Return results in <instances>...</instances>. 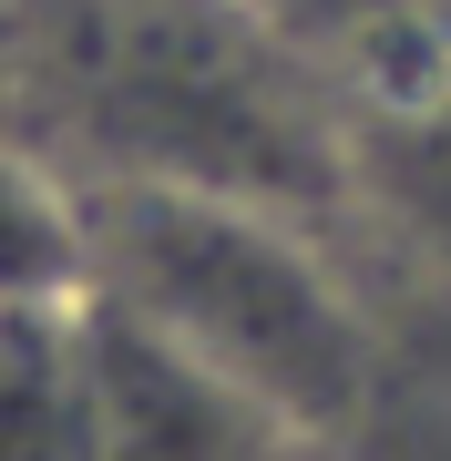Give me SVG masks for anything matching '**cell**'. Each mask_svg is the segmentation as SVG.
Returning a JSON list of instances; mask_svg holds the SVG:
<instances>
[{
  "mask_svg": "<svg viewBox=\"0 0 451 461\" xmlns=\"http://www.w3.org/2000/svg\"><path fill=\"white\" fill-rule=\"evenodd\" d=\"M338 154H349L338 226L420 267H451V83L420 103H390V113H349Z\"/></svg>",
  "mask_w": 451,
  "mask_h": 461,
  "instance_id": "cell-5",
  "label": "cell"
},
{
  "mask_svg": "<svg viewBox=\"0 0 451 461\" xmlns=\"http://www.w3.org/2000/svg\"><path fill=\"white\" fill-rule=\"evenodd\" d=\"M349 236V226H338ZM369 287V369L338 420L349 461H451V267L349 236Z\"/></svg>",
  "mask_w": 451,
  "mask_h": 461,
  "instance_id": "cell-3",
  "label": "cell"
},
{
  "mask_svg": "<svg viewBox=\"0 0 451 461\" xmlns=\"http://www.w3.org/2000/svg\"><path fill=\"white\" fill-rule=\"evenodd\" d=\"M0 461H113L93 297L0 308Z\"/></svg>",
  "mask_w": 451,
  "mask_h": 461,
  "instance_id": "cell-4",
  "label": "cell"
},
{
  "mask_svg": "<svg viewBox=\"0 0 451 461\" xmlns=\"http://www.w3.org/2000/svg\"><path fill=\"white\" fill-rule=\"evenodd\" d=\"M83 215L93 308L134 318L144 339L338 441L369 369V287L329 215L205 185H83Z\"/></svg>",
  "mask_w": 451,
  "mask_h": 461,
  "instance_id": "cell-2",
  "label": "cell"
},
{
  "mask_svg": "<svg viewBox=\"0 0 451 461\" xmlns=\"http://www.w3.org/2000/svg\"><path fill=\"white\" fill-rule=\"evenodd\" d=\"M93 287V215L83 185L51 144H32L0 113V308H41V297Z\"/></svg>",
  "mask_w": 451,
  "mask_h": 461,
  "instance_id": "cell-6",
  "label": "cell"
},
{
  "mask_svg": "<svg viewBox=\"0 0 451 461\" xmlns=\"http://www.w3.org/2000/svg\"><path fill=\"white\" fill-rule=\"evenodd\" d=\"M0 113L72 185H205L329 226L349 205L338 103L247 0H0Z\"/></svg>",
  "mask_w": 451,
  "mask_h": 461,
  "instance_id": "cell-1",
  "label": "cell"
}]
</instances>
